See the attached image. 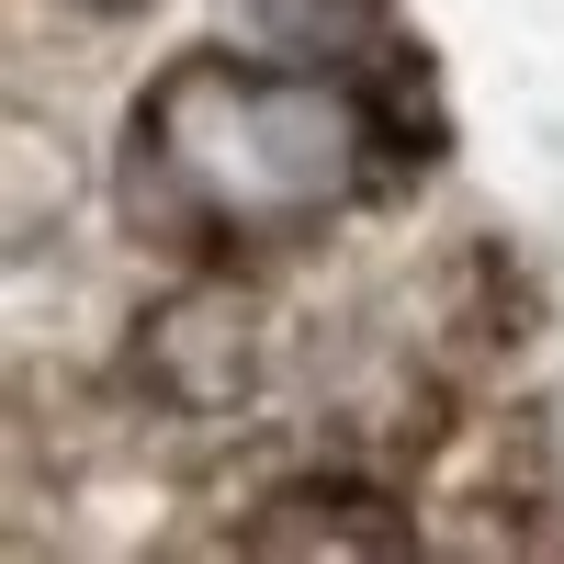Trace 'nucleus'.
Masks as SVG:
<instances>
[{"label": "nucleus", "instance_id": "obj_1", "mask_svg": "<svg viewBox=\"0 0 564 564\" xmlns=\"http://www.w3.org/2000/svg\"><path fill=\"white\" fill-rule=\"evenodd\" d=\"M372 181V113L327 68L181 57L124 113V215L170 249H294Z\"/></svg>", "mask_w": 564, "mask_h": 564}, {"label": "nucleus", "instance_id": "obj_3", "mask_svg": "<svg viewBox=\"0 0 564 564\" xmlns=\"http://www.w3.org/2000/svg\"><path fill=\"white\" fill-rule=\"evenodd\" d=\"M68 12H135V0H68Z\"/></svg>", "mask_w": 564, "mask_h": 564}, {"label": "nucleus", "instance_id": "obj_2", "mask_svg": "<svg viewBox=\"0 0 564 564\" xmlns=\"http://www.w3.org/2000/svg\"><path fill=\"white\" fill-rule=\"evenodd\" d=\"M327 508H350V486H327ZM305 542H327V553H406V520H260L249 531V553H305Z\"/></svg>", "mask_w": 564, "mask_h": 564}]
</instances>
